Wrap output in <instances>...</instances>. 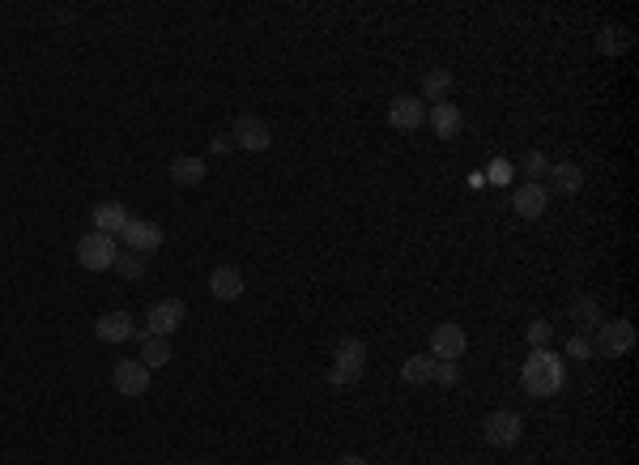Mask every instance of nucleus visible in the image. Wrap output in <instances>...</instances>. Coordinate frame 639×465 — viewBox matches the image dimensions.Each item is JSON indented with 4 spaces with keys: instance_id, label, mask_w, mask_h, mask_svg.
I'll list each match as a JSON object with an SVG mask.
<instances>
[{
    "instance_id": "obj_32",
    "label": "nucleus",
    "mask_w": 639,
    "mask_h": 465,
    "mask_svg": "<svg viewBox=\"0 0 639 465\" xmlns=\"http://www.w3.org/2000/svg\"><path fill=\"white\" fill-rule=\"evenodd\" d=\"M337 465H367V457H359V452H346V457H341Z\"/></svg>"
},
{
    "instance_id": "obj_11",
    "label": "nucleus",
    "mask_w": 639,
    "mask_h": 465,
    "mask_svg": "<svg viewBox=\"0 0 639 465\" xmlns=\"http://www.w3.org/2000/svg\"><path fill=\"white\" fill-rule=\"evenodd\" d=\"M546 205H550V193H546L542 183H520L512 193V210L520 213V218H542Z\"/></svg>"
},
{
    "instance_id": "obj_2",
    "label": "nucleus",
    "mask_w": 639,
    "mask_h": 465,
    "mask_svg": "<svg viewBox=\"0 0 639 465\" xmlns=\"http://www.w3.org/2000/svg\"><path fill=\"white\" fill-rule=\"evenodd\" d=\"M588 346H593L601 359H618V354H626L635 346V324L631 321H601L597 338L588 341Z\"/></svg>"
},
{
    "instance_id": "obj_27",
    "label": "nucleus",
    "mask_w": 639,
    "mask_h": 465,
    "mask_svg": "<svg viewBox=\"0 0 639 465\" xmlns=\"http://www.w3.org/2000/svg\"><path fill=\"white\" fill-rule=\"evenodd\" d=\"M435 381L444 384V389H452V384L460 381V371H457V363H435Z\"/></svg>"
},
{
    "instance_id": "obj_10",
    "label": "nucleus",
    "mask_w": 639,
    "mask_h": 465,
    "mask_svg": "<svg viewBox=\"0 0 639 465\" xmlns=\"http://www.w3.org/2000/svg\"><path fill=\"white\" fill-rule=\"evenodd\" d=\"M388 124L401 128V133H414V128L427 124V107H422V99H414V94H401V99L388 103Z\"/></svg>"
},
{
    "instance_id": "obj_3",
    "label": "nucleus",
    "mask_w": 639,
    "mask_h": 465,
    "mask_svg": "<svg viewBox=\"0 0 639 465\" xmlns=\"http://www.w3.org/2000/svg\"><path fill=\"white\" fill-rule=\"evenodd\" d=\"M77 261H82V269H90V273L112 269L115 265V235H103V231L82 235V243H77Z\"/></svg>"
},
{
    "instance_id": "obj_22",
    "label": "nucleus",
    "mask_w": 639,
    "mask_h": 465,
    "mask_svg": "<svg viewBox=\"0 0 639 465\" xmlns=\"http://www.w3.org/2000/svg\"><path fill=\"white\" fill-rule=\"evenodd\" d=\"M447 90H452V73L447 69H431L422 77V94L431 103H447Z\"/></svg>"
},
{
    "instance_id": "obj_6",
    "label": "nucleus",
    "mask_w": 639,
    "mask_h": 465,
    "mask_svg": "<svg viewBox=\"0 0 639 465\" xmlns=\"http://www.w3.org/2000/svg\"><path fill=\"white\" fill-rule=\"evenodd\" d=\"M112 384L120 397H141L150 389V367L141 363V359H115L112 367Z\"/></svg>"
},
{
    "instance_id": "obj_12",
    "label": "nucleus",
    "mask_w": 639,
    "mask_h": 465,
    "mask_svg": "<svg viewBox=\"0 0 639 465\" xmlns=\"http://www.w3.org/2000/svg\"><path fill=\"white\" fill-rule=\"evenodd\" d=\"M209 295L222 299V303H235V299L243 295V273H239L235 265H218L209 273Z\"/></svg>"
},
{
    "instance_id": "obj_8",
    "label": "nucleus",
    "mask_w": 639,
    "mask_h": 465,
    "mask_svg": "<svg viewBox=\"0 0 639 465\" xmlns=\"http://www.w3.org/2000/svg\"><path fill=\"white\" fill-rule=\"evenodd\" d=\"M465 351H469V338H465L460 324L447 321V324H439V329H431V354L439 363H457Z\"/></svg>"
},
{
    "instance_id": "obj_13",
    "label": "nucleus",
    "mask_w": 639,
    "mask_h": 465,
    "mask_svg": "<svg viewBox=\"0 0 639 465\" xmlns=\"http://www.w3.org/2000/svg\"><path fill=\"white\" fill-rule=\"evenodd\" d=\"M333 359H337L333 367H341V371H349V376H362V367H367V341L341 338L337 341V351H333Z\"/></svg>"
},
{
    "instance_id": "obj_23",
    "label": "nucleus",
    "mask_w": 639,
    "mask_h": 465,
    "mask_svg": "<svg viewBox=\"0 0 639 465\" xmlns=\"http://www.w3.org/2000/svg\"><path fill=\"white\" fill-rule=\"evenodd\" d=\"M112 269L120 273V278H141V273L150 269V261H145L141 252H115V265Z\"/></svg>"
},
{
    "instance_id": "obj_30",
    "label": "nucleus",
    "mask_w": 639,
    "mask_h": 465,
    "mask_svg": "<svg viewBox=\"0 0 639 465\" xmlns=\"http://www.w3.org/2000/svg\"><path fill=\"white\" fill-rule=\"evenodd\" d=\"M231 150H235L231 137H213V154H231Z\"/></svg>"
},
{
    "instance_id": "obj_17",
    "label": "nucleus",
    "mask_w": 639,
    "mask_h": 465,
    "mask_svg": "<svg viewBox=\"0 0 639 465\" xmlns=\"http://www.w3.org/2000/svg\"><path fill=\"white\" fill-rule=\"evenodd\" d=\"M171 183H180V188H196V183H205V158H171Z\"/></svg>"
},
{
    "instance_id": "obj_16",
    "label": "nucleus",
    "mask_w": 639,
    "mask_h": 465,
    "mask_svg": "<svg viewBox=\"0 0 639 465\" xmlns=\"http://www.w3.org/2000/svg\"><path fill=\"white\" fill-rule=\"evenodd\" d=\"M94 329H98V338L103 341H128L133 333H137V324H133L128 312H103Z\"/></svg>"
},
{
    "instance_id": "obj_24",
    "label": "nucleus",
    "mask_w": 639,
    "mask_h": 465,
    "mask_svg": "<svg viewBox=\"0 0 639 465\" xmlns=\"http://www.w3.org/2000/svg\"><path fill=\"white\" fill-rule=\"evenodd\" d=\"M571 321L584 324V329H597V324H601L597 299H575V303H571Z\"/></svg>"
},
{
    "instance_id": "obj_28",
    "label": "nucleus",
    "mask_w": 639,
    "mask_h": 465,
    "mask_svg": "<svg viewBox=\"0 0 639 465\" xmlns=\"http://www.w3.org/2000/svg\"><path fill=\"white\" fill-rule=\"evenodd\" d=\"M567 354H571V359H588V354H593V346H588V338H580V333H575V338L567 341Z\"/></svg>"
},
{
    "instance_id": "obj_7",
    "label": "nucleus",
    "mask_w": 639,
    "mask_h": 465,
    "mask_svg": "<svg viewBox=\"0 0 639 465\" xmlns=\"http://www.w3.org/2000/svg\"><path fill=\"white\" fill-rule=\"evenodd\" d=\"M120 240L128 243V252H141V256H150L162 248V226L150 223V218H128V226L120 231Z\"/></svg>"
},
{
    "instance_id": "obj_9",
    "label": "nucleus",
    "mask_w": 639,
    "mask_h": 465,
    "mask_svg": "<svg viewBox=\"0 0 639 465\" xmlns=\"http://www.w3.org/2000/svg\"><path fill=\"white\" fill-rule=\"evenodd\" d=\"M183 316H188V308H183V299H158L150 308V333H158V338H171L175 329L183 324Z\"/></svg>"
},
{
    "instance_id": "obj_26",
    "label": "nucleus",
    "mask_w": 639,
    "mask_h": 465,
    "mask_svg": "<svg viewBox=\"0 0 639 465\" xmlns=\"http://www.w3.org/2000/svg\"><path fill=\"white\" fill-rule=\"evenodd\" d=\"M550 338H555V329H550L546 321L528 324V341H533V351H546V346H550Z\"/></svg>"
},
{
    "instance_id": "obj_19",
    "label": "nucleus",
    "mask_w": 639,
    "mask_h": 465,
    "mask_svg": "<svg viewBox=\"0 0 639 465\" xmlns=\"http://www.w3.org/2000/svg\"><path fill=\"white\" fill-rule=\"evenodd\" d=\"M427 124L435 128V137H439V142H452V137L460 133V112L452 107V103H435V112L427 115Z\"/></svg>"
},
{
    "instance_id": "obj_14",
    "label": "nucleus",
    "mask_w": 639,
    "mask_h": 465,
    "mask_svg": "<svg viewBox=\"0 0 639 465\" xmlns=\"http://www.w3.org/2000/svg\"><path fill=\"white\" fill-rule=\"evenodd\" d=\"M137 341H141V363L150 367V371L171 363V338H158L150 329H137Z\"/></svg>"
},
{
    "instance_id": "obj_21",
    "label": "nucleus",
    "mask_w": 639,
    "mask_h": 465,
    "mask_svg": "<svg viewBox=\"0 0 639 465\" xmlns=\"http://www.w3.org/2000/svg\"><path fill=\"white\" fill-rule=\"evenodd\" d=\"M626 47H631V35H626V30H614V26L597 30V52L601 56H623Z\"/></svg>"
},
{
    "instance_id": "obj_25",
    "label": "nucleus",
    "mask_w": 639,
    "mask_h": 465,
    "mask_svg": "<svg viewBox=\"0 0 639 465\" xmlns=\"http://www.w3.org/2000/svg\"><path fill=\"white\" fill-rule=\"evenodd\" d=\"M520 171L528 175V183H537L546 175V154H542V150H528V154L520 158Z\"/></svg>"
},
{
    "instance_id": "obj_29",
    "label": "nucleus",
    "mask_w": 639,
    "mask_h": 465,
    "mask_svg": "<svg viewBox=\"0 0 639 465\" xmlns=\"http://www.w3.org/2000/svg\"><path fill=\"white\" fill-rule=\"evenodd\" d=\"M359 376H349V371H341V367H329V384H337V389H346V384H354Z\"/></svg>"
},
{
    "instance_id": "obj_1",
    "label": "nucleus",
    "mask_w": 639,
    "mask_h": 465,
    "mask_svg": "<svg viewBox=\"0 0 639 465\" xmlns=\"http://www.w3.org/2000/svg\"><path fill=\"white\" fill-rule=\"evenodd\" d=\"M558 384H563V363H558L550 351H533L525 363V389L533 397H550L558 393Z\"/></svg>"
},
{
    "instance_id": "obj_20",
    "label": "nucleus",
    "mask_w": 639,
    "mask_h": 465,
    "mask_svg": "<svg viewBox=\"0 0 639 465\" xmlns=\"http://www.w3.org/2000/svg\"><path fill=\"white\" fill-rule=\"evenodd\" d=\"M435 354H409L405 359V367H401V376H405V384H431L435 381Z\"/></svg>"
},
{
    "instance_id": "obj_5",
    "label": "nucleus",
    "mask_w": 639,
    "mask_h": 465,
    "mask_svg": "<svg viewBox=\"0 0 639 465\" xmlns=\"http://www.w3.org/2000/svg\"><path fill=\"white\" fill-rule=\"evenodd\" d=\"M231 142L239 145V150H251V154H261V150H269V142H273V128L264 124L261 115H239L235 124H231Z\"/></svg>"
},
{
    "instance_id": "obj_18",
    "label": "nucleus",
    "mask_w": 639,
    "mask_h": 465,
    "mask_svg": "<svg viewBox=\"0 0 639 465\" xmlns=\"http://www.w3.org/2000/svg\"><path fill=\"white\" fill-rule=\"evenodd\" d=\"M546 171H550V188L563 193V197H575L584 188V171L575 163H555V167H546Z\"/></svg>"
},
{
    "instance_id": "obj_4",
    "label": "nucleus",
    "mask_w": 639,
    "mask_h": 465,
    "mask_svg": "<svg viewBox=\"0 0 639 465\" xmlns=\"http://www.w3.org/2000/svg\"><path fill=\"white\" fill-rule=\"evenodd\" d=\"M482 436H487V444H495V449H512V444H520V436H525V423H520L516 410H495V414H487V423H482Z\"/></svg>"
},
{
    "instance_id": "obj_33",
    "label": "nucleus",
    "mask_w": 639,
    "mask_h": 465,
    "mask_svg": "<svg viewBox=\"0 0 639 465\" xmlns=\"http://www.w3.org/2000/svg\"><path fill=\"white\" fill-rule=\"evenodd\" d=\"M167 465H180V461H167Z\"/></svg>"
},
{
    "instance_id": "obj_15",
    "label": "nucleus",
    "mask_w": 639,
    "mask_h": 465,
    "mask_svg": "<svg viewBox=\"0 0 639 465\" xmlns=\"http://www.w3.org/2000/svg\"><path fill=\"white\" fill-rule=\"evenodd\" d=\"M90 218H94V231H103V235H120L128 226V210L120 201H98Z\"/></svg>"
},
{
    "instance_id": "obj_31",
    "label": "nucleus",
    "mask_w": 639,
    "mask_h": 465,
    "mask_svg": "<svg viewBox=\"0 0 639 465\" xmlns=\"http://www.w3.org/2000/svg\"><path fill=\"white\" fill-rule=\"evenodd\" d=\"M490 180H495V183H507V163H495V167H490Z\"/></svg>"
}]
</instances>
